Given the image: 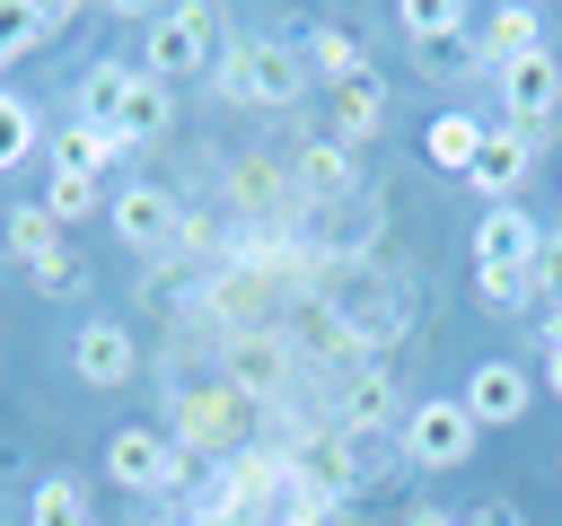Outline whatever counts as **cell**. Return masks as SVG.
<instances>
[{"instance_id": "6da1fadb", "label": "cell", "mask_w": 562, "mask_h": 526, "mask_svg": "<svg viewBox=\"0 0 562 526\" xmlns=\"http://www.w3.org/2000/svg\"><path fill=\"white\" fill-rule=\"evenodd\" d=\"M299 88H307V61H299V44H281V35H228L220 61H211V96H220V105H263V114H281V105H299Z\"/></svg>"}, {"instance_id": "7a4b0ae2", "label": "cell", "mask_w": 562, "mask_h": 526, "mask_svg": "<svg viewBox=\"0 0 562 526\" xmlns=\"http://www.w3.org/2000/svg\"><path fill=\"white\" fill-rule=\"evenodd\" d=\"M220 9H202V0H176V9H149L140 18V70L149 79H193V70H211L220 61Z\"/></svg>"}, {"instance_id": "3957f363", "label": "cell", "mask_w": 562, "mask_h": 526, "mask_svg": "<svg viewBox=\"0 0 562 526\" xmlns=\"http://www.w3.org/2000/svg\"><path fill=\"white\" fill-rule=\"evenodd\" d=\"M255 421H263V403H255V395H237L228 377H211V386L176 395V430H167V438H176L184 456H202V447H211V456L228 465V456H246V430H255Z\"/></svg>"}, {"instance_id": "277c9868", "label": "cell", "mask_w": 562, "mask_h": 526, "mask_svg": "<svg viewBox=\"0 0 562 526\" xmlns=\"http://www.w3.org/2000/svg\"><path fill=\"white\" fill-rule=\"evenodd\" d=\"M404 35H413V61L430 70V79H465V70H483V18L474 9H457V0H413L404 9Z\"/></svg>"}, {"instance_id": "5b68a950", "label": "cell", "mask_w": 562, "mask_h": 526, "mask_svg": "<svg viewBox=\"0 0 562 526\" xmlns=\"http://www.w3.org/2000/svg\"><path fill=\"white\" fill-rule=\"evenodd\" d=\"M474 438H483V430H474V412H465L457 395H422V403L395 421V447H404L422 473H457V465L474 456Z\"/></svg>"}, {"instance_id": "8992f818", "label": "cell", "mask_w": 562, "mask_h": 526, "mask_svg": "<svg viewBox=\"0 0 562 526\" xmlns=\"http://www.w3.org/2000/svg\"><path fill=\"white\" fill-rule=\"evenodd\" d=\"M105 473H114L132 500H176L184 473H193V456H184L167 430H114V438H105Z\"/></svg>"}, {"instance_id": "52a82bcc", "label": "cell", "mask_w": 562, "mask_h": 526, "mask_svg": "<svg viewBox=\"0 0 562 526\" xmlns=\"http://www.w3.org/2000/svg\"><path fill=\"white\" fill-rule=\"evenodd\" d=\"M492 88H501V123H509V132H527V140H544V123L562 114V53L544 44V53L509 61Z\"/></svg>"}, {"instance_id": "ba28073f", "label": "cell", "mask_w": 562, "mask_h": 526, "mask_svg": "<svg viewBox=\"0 0 562 526\" xmlns=\"http://www.w3.org/2000/svg\"><path fill=\"white\" fill-rule=\"evenodd\" d=\"M105 219H114V237H123L132 254H167V245L184 237V202H176L167 184H123V193L105 202Z\"/></svg>"}, {"instance_id": "9c48e42d", "label": "cell", "mask_w": 562, "mask_h": 526, "mask_svg": "<svg viewBox=\"0 0 562 526\" xmlns=\"http://www.w3.org/2000/svg\"><path fill=\"white\" fill-rule=\"evenodd\" d=\"M536 254H544V228H536L518 202H483V219H474V263H492V272H536Z\"/></svg>"}, {"instance_id": "30bf717a", "label": "cell", "mask_w": 562, "mask_h": 526, "mask_svg": "<svg viewBox=\"0 0 562 526\" xmlns=\"http://www.w3.org/2000/svg\"><path fill=\"white\" fill-rule=\"evenodd\" d=\"M70 368H79V386H123V377L140 368V342H132V324H114V316H88V324L70 333Z\"/></svg>"}, {"instance_id": "8fae6325", "label": "cell", "mask_w": 562, "mask_h": 526, "mask_svg": "<svg viewBox=\"0 0 562 526\" xmlns=\"http://www.w3.org/2000/svg\"><path fill=\"white\" fill-rule=\"evenodd\" d=\"M465 412H474V430L492 421V430H509V421H527V403H536V377L518 368V359H483L474 377H465V395H457Z\"/></svg>"}, {"instance_id": "7c38bea8", "label": "cell", "mask_w": 562, "mask_h": 526, "mask_svg": "<svg viewBox=\"0 0 562 526\" xmlns=\"http://www.w3.org/2000/svg\"><path fill=\"white\" fill-rule=\"evenodd\" d=\"M281 377H290V342L263 333V324H237L228 333V386L263 403V395H281Z\"/></svg>"}, {"instance_id": "4fadbf2b", "label": "cell", "mask_w": 562, "mask_h": 526, "mask_svg": "<svg viewBox=\"0 0 562 526\" xmlns=\"http://www.w3.org/2000/svg\"><path fill=\"white\" fill-rule=\"evenodd\" d=\"M413 403H404V386H395V368H351V386H342V412H334V430H386V421H404Z\"/></svg>"}, {"instance_id": "5bb4252c", "label": "cell", "mask_w": 562, "mask_h": 526, "mask_svg": "<svg viewBox=\"0 0 562 526\" xmlns=\"http://www.w3.org/2000/svg\"><path fill=\"white\" fill-rule=\"evenodd\" d=\"M527 53H544V9L501 0V9L483 18V70L501 79V70H509V61H527Z\"/></svg>"}, {"instance_id": "9a60e30c", "label": "cell", "mask_w": 562, "mask_h": 526, "mask_svg": "<svg viewBox=\"0 0 562 526\" xmlns=\"http://www.w3.org/2000/svg\"><path fill=\"white\" fill-rule=\"evenodd\" d=\"M483 140H492V123H483V114H465V105H448V114H430L422 158H430V167H448V175H474Z\"/></svg>"}, {"instance_id": "2e32d148", "label": "cell", "mask_w": 562, "mask_h": 526, "mask_svg": "<svg viewBox=\"0 0 562 526\" xmlns=\"http://www.w3.org/2000/svg\"><path fill=\"white\" fill-rule=\"evenodd\" d=\"M299 61H307V79H325V88H351V79H369V53H360V35L351 26H307V44H299Z\"/></svg>"}, {"instance_id": "e0dca14e", "label": "cell", "mask_w": 562, "mask_h": 526, "mask_svg": "<svg viewBox=\"0 0 562 526\" xmlns=\"http://www.w3.org/2000/svg\"><path fill=\"white\" fill-rule=\"evenodd\" d=\"M44 149H53V175H97V167H114L132 140H123V132H97V123H53Z\"/></svg>"}, {"instance_id": "ac0fdd59", "label": "cell", "mask_w": 562, "mask_h": 526, "mask_svg": "<svg viewBox=\"0 0 562 526\" xmlns=\"http://www.w3.org/2000/svg\"><path fill=\"white\" fill-rule=\"evenodd\" d=\"M527 158H536V140L527 132H509V123H492V140H483V158H474V193H492V202H509L518 184H527Z\"/></svg>"}, {"instance_id": "d6986e66", "label": "cell", "mask_w": 562, "mask_h": 526, "mask_svg": "<svg viewBox=\"0 0 562 526\" xmlns=\"http://www.w3.org/2000/svg\"><path fill=\"white\" fill-rule=\"evenodd\" d=\"M378 132H386V88H378V70H369V79L334 88V123H325V140L360 149V140H378Z\"/></svg>"}, {"instance_id": "ffe728a7", "label": "cell", "mask_w": 562, "mask_h": 526, "mask_svg": "<svg viewBox=\"0 0 562 526\" xmlns=\"http://www.w3.org/2000/svg\"><path fill=\"white\" fill-rule=\"evenodd\" d=\"M123 88H132V61H88V70H79V96H70V123H97V132H114V114H123Z\"/></svg>"}, {"instance_id": "44dd1931", "label": "cell", "mask_w": 562, "mask_h": 526, "mask_svg": "<svg viewBox=\"0 0 562 526\" xmlns=\"http://www.w3.org/2000/svg\"><path fill=\"white\" fill-rule=\"evenodd\" d=\"M176 123V88L167 79H149V70H132V88H123V114H114V132L123 140H158Z\"/></svg>"}, {"instance_id": "7402d4cb", "label": "cell", "mask_w": 562, "mask_h": 526, "mask_svg": "<svg viewBox=\"0 0 562 526\" xmlns=\"http://www.w3.org/2000/svg\"><path fill=\"white\" fill-rule=\"evenodd\" d=\"M299 193L325 210V202H342V193H360V175H351V149L342 140H307L299 149Z\"/></svg>"}, {"instance_id": "603a6c76", "label": "cell", "mask_w": 562, "mask_h": 526, "mask_svg": "<svg viewBox=\"0 0 562 526\" xmlns=\"http://www.w3.org/2000/svg\"><path fill=\"white\" fill-rule=\"evenodd\" d=\"M0 245H9V254H18L26 272H44L53 254H70V245H61V219H53L44 202H26V210H9V219H0Z\"/></svg>"}, {"instance_id": "cb8c5ba5", "label": "cell", "mask_w": 562, "mask_h": 526, "mask_svg": "<svg viewBox=\"0 0 562 526\" xmlns=\"http://www.w3.org/2000/svg\"><path fill=\"white\" fill-rule=\"evenodd\" d=\"M35 149H44V114H35L18 88H0V175H9V167H26Z\"/></svg>"}, {"instance_id": "d4e9b609", "label": "cell", "mask_w": 562, "mask_h": 526, "mask_svg": "<svg viewBox=\"0 0 562 526\" xmlns=\"http://www.w3.org/2000/svg\"><path fill=\"white\" fill-rule=\"evenodd\" d=\"M26 526H88V491L70 473H44L35 500H26Z\"/></svg>"}, {"instance_id": "484cf974", "label": "cell", "mask_w": 562, "mask_h": 526, "mask_svg": "<svg viewBox=\"0 0 562 526\" xmlns=\"http://www.w3.org/2000/svg\"><path fill=\"white\" fill-rule=\"evenodd\" d=\"M474 298H483V307H536V272H492V263H474Z\"/></svg>"}, {"instance_id": "4316f807", "label": "cell", "mask_w": 562, "mask_h": 526, "mask_svg": "<svg viewBox=\"0 0 562 526\" xmlns=\"http://www.w3.org/2000/svg\"><path fill=\"white\" fill-rule=\"evenodd\" d=\"M44 210H53L61 228L88 219V210H97V175H53V184H44Z\"/></svg>"}, {"instance_id": "83f0119b", "label": "cell", "mask_w": 562, "mask_h": 526, "mask_svg": "<svg viewBox=\"0 0 562 526\" xmlns=\"http://www.w3.org/2000/svg\"><path fill=\"white\" fill-rule=\"evenodd\" d=\"M26 281H35L44 298H79V289H88V263H79V254H53V263H44V272H26Z\"/></svg>"}, {"instance_id": "f1b7e54d", "label": "cell", "mask_w": 562, "mask_h": 526, "mask_svg": "<svg viewBox=\"0 0 562 526\" xmlns=\"http://www.w3.org/2000/svg\"><path fill=\"white\" fill-rule=\"evenodd\" d=\"M536 298L544 307H562V228L544 237V254H536Z\"/></svg>"}, {"instance_id": "f546056e", "label": "cell", "mask_w": 562, "mask_h": 526, "mask_svg": "<svg viewBox=\"0 0 562 526\" xmlns=\"http://www.w3.org/2000/svg\"><path fill=\"white\" fill-rule=\"evenodd\" d=\"M457 526H518V500H483V508H465Z\"/></svg>"}, {"instance_id": "4dcf8cb0", "label": "cell", "mask_w": 562, "mask_h": 526, "mask_svg": "<svg viewBox=\"0 0 562 526\" xmlns=\"http://www.w3.org/2000/svg\"><path fill=\"white\" fill-rule=\"evenodd\" d=\"M544 395L562 403V342H544Z\"/></svg>"}, {"instance_id": "1f68e13d", "label": "cell", "mask_w": 562, "mask_h": 526, "mask_svg": "<svg viewBox=\"0 0 562 526\" xmlns=\"http://www.w3.org/2000/svg\"><path fill=\"white\" fill-rule=\"evenodd\" d=\"M404 526H457V517H448V508H430V500H422V508H404Z\"/></svg>"}, {"instance_id": "d6a6232c", "label": "cell", "mask_w": 562, "mask_h": 526, "mask_svg": "<svg viewBox=\"0 0 562 526\" xmlns=\"http://www.w3.org/2000/svg\"><path fill=\"white\" fill-rule=\"evenodd\" d=\"M544 342H562V307H544Z\"/></svg>"}, {"instance_id": "836d02e7", "label": "cell", "mask_w": 562, "mask_h": 526, "mask_svg": "<svg viewBox=\"0 0 562 526\" xmlns=\"http://www.w3.org/2000/svg\"><path fill=\"white\" fill-rule=\"evenodd\" d=\"M553 473H562V456H553Z\"/></svg>"}, {"instance_id": "e575fe53", "label": "cell", "mask_w": 562, "mask_h": 526, "mask_svg": "<svg viewBox=\"0 0 562 526\" xmlns=\"http://www.w3.org/2000/svg\"><path fill=\"white\" fill-rule=\"evenodd\" d=\"M167 526H184V517H167Z\"/></svg>"}]
</instances>
